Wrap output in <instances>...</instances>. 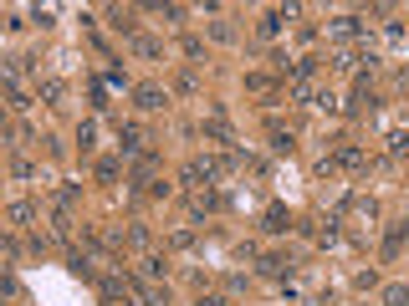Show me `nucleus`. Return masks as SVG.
Segmentation results:
<instances>
[{"label": "nucleus", "instance_id": "ddd939ff", "mask_svg": "<svg viewBox=\"0 0 409 306\" xmlns=\"http://www.w3.org/2000/svg\"><path fill=\"white\" fill-rule=\"evenodd\" d=\"M133 51L138 57H164V46H159L154 36H133Z\"/></svg>", "mask_w": 409, "mask_h": 306}, {"label": "nucleus", "instance_id": "0eeeda50", "mask_svg": "<svg viewBox=\"0 0 409 306\" xmlns=\"http://www.w3.org/2000/svg\"><path fill=\"white\" fill-rule=\"evenodd\" d=\"M133 16H138V10H128V5H107V20H113V26L123 31V36H133V26H138Z\"/></svg>", "mask_w": 409, "mask_h": 306}, {"label": "nucleus", "instance_id": "20e7f679", "mask_svg": "<svg viewBox=\"0 0 409 306\" xmlns=\"http://www.w3.org/2000/svg\"><path fill=\"white\" fill-rule=\"evenodd\" d=\"M332 163H343V169H353V173H358V169H369V153H363L358 143H343V148H338V158H332Z\"/></svg>", "mask_w": 409, "mask_h": 306}, {"label": "nucleus", "instance_id": "f8f14e48", "mask_svg": "<svg viewBox=\"0 0 409 306\" xmlns=\"http://www.w3.org/2000/svg\"><path fill=\"white\" fill-rule=\"evenodd\" d=\"M31 220H36V204H26V199L10 204V225H31Z\"/></svg>", "mask_w": 409, "mask_h": 306}, {"label": "nucleus", "instance_id": "dca6fc26", "mask_svg": "<svg viewBox=\"0 0 409 306\" xmlns=\"http://www.w3.org/2000/svg\"><path fill=\"white\" fill-rule=\"evenodd\" d=\"M98 179H103V184L118 179V158H103V163H98Z\"/></svg>", "mask_w": 409, "mask_h": 306}, {"label": "nucleus", "instance_id": "4468645a", "mask_svg": "<svg viewBox=\"0 0 409 306\" xmlns=\"http://www.w3.org/2000/svg\"><path fill=\"white\" fill-rule=\"evenodd\" d=\"M41 102H47V107L62 102V82H57V76H47V82H41Z\"/></svg>", "mask_w": 409, "mask_h": 306}, {"label": "nucleus", "instance_id": "6e6552de", "mask_svg": "<svg viewBox=\"0 0 409 306\" xmlns=\"http://www.w3.org/2000/svg\"><path fill=\"white\" fill-rule=\"evenodd\" d=\"M332 36H338V41H358V36H363V20L338 16V20H332Z\"/></svg>", "mask_w": 409, "mask_h": 306}, {"label": "nucleus", "instance_id": "2eb2a0df", "mask_svg": "<svg viewBox=\"0 0 409 306\" xmlns=\"http://www.w3.org/2000/svg\"><path fill=\"white\" fill-rule=\"evenodd\" d=\"M287 266H292L287 255H266V260H261V270H266V276H276V281L287 276Z\"/></svg>", "mask_w": 409, "mask_h": 306}, {"label": "nucleus", "instance_id": "6ab92c4d", "mask_svg": "<svg viewBox=\"0 0 409 306\" xmlns=\"http://www.w3.org/2000/svg\"><path fill=\"white\" fill-rule=\"evenodd\" d=\"M195 306H230V301H225V296H204V291H200V301Z\"/></svg>", "mask_w": 409, "mask_h": 306}, {"label": "nucleus", "instance_id": "9d476101", "mask_svg": "<svg viewBox=\"0 0 409 306\" xmlns=\"http://www.w3.org/2000/svg\"><path fill=\"white\" fill-rule=\"evenodd\" d=\"M287 16H292V10H266V16H261V36H276Z\"/></svg>", "mask_w": 409, "mask_h": 306}, {"label": "nucleus", "instance_id": "f257e3e1", "mask_svg": "<svg viewBox=\"0 0 409 306\" xmlns=\"http://www.w3.org/2000/svg\"><path fill=\"white\" fill-rule=\"evenodd\" d=\"M185 199H189V210H195V214H204V210H220V189H210V184H189V194H185Z\"/></svg>", "mask_w": 409, "mask_h": 306}, {"label": "nucleus", "instance_id": "9b49d317", "mask_svg": "<svg viewBox=\"0 0 409 306\" xmlns=\"http://www.w3.org/2000/svg\"><path fill=\"white\" fill-rule=\"evenodd\" d=\"M246 92H261V97H272V92H276V82H272V76H261V72H251V76H246Z\"/></svg>", "mask_w": 409, "mask_h": 306}, {"label": "nucleus", "instance_id": "f03ea898", "mask_svg": "<svg viewBox=\"0 0 409 306\" xmlns=\"http://www.w3.org/2000/svg\"><path fill=\"white\" fill-rule=\"evenodd\" d=\"M113 245H118V250H123V245L148 250V245H154V230H148V225H128V230H118V235H113Z\"/></svg>", "mask_w": 409, "mask_h": 306}, {"label": "nucleus", "instance_id": "39448f33", "mask_svg": "<svg viewBox=\"0 0 409 306\" xmlns=\"http://www.w3.org/2000/svg\"><path fill=\"white\" fill-rule=\"evenodd\" d=\"M138 107H144V113H159V107H164L169 102V92H164V87H138Z\"/></svg>", "mask_w": 409, "mask_h": 306}, {"label": "nucleus", "instance_id": "7ed1b4c3", "mask_svg": "<svg viewBox=\"0 0 409 306\" xmlns=\"http://www.w3.org/2000/svg\"><path fill=\"white\" fill-rule=\"evenodd\" d=\"M128 286L138 291V301H144V306H169V291L159 286V281H128Z\"/></svg>", "mask_w": 409, "mask_h": 306}, {"label": "nucleus", "instance_id": "a211bd4d", "mask_svg": "<svg viewBox=\"0 0 409 306\" xmlns=\"http://www.w3.org/2000/svg\"><path fill=\"white\" fill-rule=\"evenodd\" d=\"M92 138H98V133H92V123H82V128H77V143H82V153H92Z\"/></svg>", "mask_w": 409, "mask_h": 306}, {"label": "nucleus", "instance_id": "f3484780", "mask_svg": "<svg viewBox=\"0 0 409 306\" xmlns=\"http://www.w3.org/2000/svg\"><path fill=\"white\" fill-rule=\"evenodd\" d=\"M384 301H389V306H404L409 301V286H389V291H384Z\"/></svg>", "mask_w": 409, "mask_h": 306}, {"label": "nucleus", "instance_id": "423d86ee", "mask_svg": "<svg viewBox=\"0 0 409 306\" xmlns=\"http://www.w3.org/2000/svg\"><path fill=\"white\" fill-rule=\"evenodd\" d=\"M261 225H266V230H272V235H287V230H292V214H287V210H282V204H272V210H266V214H261Z\"/></svg>", "mask_w": 409, "mask_h": 306}, {"label": "nucleus", "instance_id": "1a4fd4ad", "mask_svg": "<svg viewBox=\"0 0 409 306\" xmlns=\"http://www.w3.org/2000/svg\"><path fill=\"white\" fill-rule=\"evenodd\" d=\"M272 153H287V158L297 153V138L287 133V128H276V123H272Z\"/></svg>", "mask_w": 409, "mask_h": 306}]
</instances>
